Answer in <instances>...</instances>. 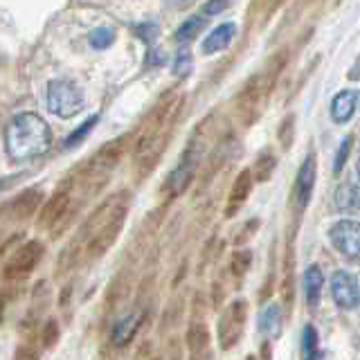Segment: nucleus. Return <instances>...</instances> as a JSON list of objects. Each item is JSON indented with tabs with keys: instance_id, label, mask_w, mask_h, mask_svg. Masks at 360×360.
Returning a JSON list of instances; mask_svg holds the SVG:
<instances>
[{
	"instance_id": "f257e3e1",
	"label": "nucleus",
	"mask_w": 360,
	"mask_h": 360,
	"mask_svg": "<svg viewBox=\"0 0 360 360\" xmlns=\"http://www.w3.org/2000/svg\"><path fill=\"white\" fill-rule=\"evenodd\" d=\"M52 146V131L37 112H20L11 117L5 129V151L9 160L25 162L48 153Z\"/></svg>"
},
{
	"instance_id": "f03ea898",
	"label": "nucleus",
	"mask_w": 360,
	"mask_h": 360,
	"mask_svg": "<svg viewBox=\"0 0 360 360\" xmlns=\"http://www.w3.org/2000/svg\"><path fill=\"white\" fill-rule=\"evenodd\" d=\"M117 198L120 196L101 202L97 212L82 228V232H79L88 239L86 252L90 259H97L104 255L108 248L117 241V236L124 228V221H127V202H122Z\"/></svg>"
},
{
	"instance_id": "7ed1b4c3",
	"label": "nucleus",
	"mask_w": 360,
	"mask_h": 360,
	"mask_svg": "<svg viewBox=\"0 0 360 360\" xmlns=\"http://www.w3.org/2000/svg\"><path fill=\"white\" fill-rule=\"evenodd\" d=\"M45 101H48L50 112H54L56 117L61 120H70L77 112H82L86 106V95L84 90L75 86L72 82H65V79H52L48 84V95H45Z\"/></svg>"
},
{
	"instance_id": "20e7f679",
	"label": "nucleus",
	"mask_w": 360,
	"mask_h": 360,
	"mask_svg": "<svg viewBox=\"0 0 360 360\" xmlns=\"http://www.w3.org/2000/svg\"><path fill=\"white\" fill-rule=\"evenodd\" d=\"M248 322V302L245 300H234L230 302L225 311L221 313L219 324H217V335H219V347L223 352L230 349L241 340Z\"/></svg>"
},
{
	"instance_id": "39448f33",
	"label": "nucleus",
	"mask_w": 360,
	"mask_h": 360,
	"mask_svg": "<svg viewBox=\"0 0 360 360\" xmlns=\"http://www.w3.org/2000/svg\"><path fill=\"white\" fill-rule=\"evenodd\" d=\"M198 162H200V146H198L196 140H191V142L187 144L185 153L180 155L178 167H176L174 172L169 174V178L165 180V191H167L169 196L176 198V196H180V194H183V191L189 187V183H191V178H194V172H196Z\"/></svg>"
},
{
	"instance_id": "423d86ee",
	"label": "nucleus",
	"mask_w": 360,
	"mask_h": 360,
	"mask_svg": "<svg viewBox=\"0 0 360 360\" xmlns=\"http://www.w3.org/2000/svg\"><path fill=\"white\" fill-rule=\"evenodd\" d=\"M43 252H45V248L41 241H27V243H22L18 250L9 257V262L5 264L3 268V277L7 281H14V279H22V277H27L34 268L39 266V262L43 259Z\"/></svg>"
},
{
	"instance_id": "0eeeda50",
	"label": "nucleus",
	"mask_w": 360,
	"mask_h": 360,
	"mask_svg": "<svg viewBox=\"0 0 360 360\" xmlns=\"http://www.w3.org/2000/svg\"><path fill=\"white\" fill-rule=\"evenodd\" d=\"M266 93L262 84H259V77H250L248 82L243 84L239 97H236V110H239V117L241 122L245 124V127H250L252 122L259 120V115H262L264 110V104H266Z\"/></svg>"
},
{
	"instance_id": "6e6552de",
	"label": "nucleus",
	"mask_w": 360,
	"mask_h": 360,
	"mask_svg": "<svg viewBox=\"0 0 360 360\" xmlns=\"http://www.w3.org/2000/svg\"><path fill=\"white\" fill-rule=\"evenodd\" d=\"M329 241L333 243V248L340 255L349 257L352 262L358 259L360 252V225L358 221L352 219H342L331 225L329 230Z\"/></svg>"
},
{
	"instance_id": "1a4fd4ad",
	"label": "nucleus",
	"mask_w": 360,
	"mask_h": 360,
	"mask_svg": "<svg viewBox=\"0 0 360 360\" xmlns=\"http://www.w3.org/2000/svg\"><path fill=\"white\" fill-rule=\"evenodd\" d=\"M315 176H318V162H315V155H307V160L302 162L300 172L295 176V185H292L290 191V202L297 212H302L304 207L311 202L313 189H315Z\"/></svg>"
},
{
	"instance_id": "9d476101",
	"label": "nucleus",
	"mask_w": 360,
	"mask_h": 360,
	"mask_svg": "<svg viewBox=\"0 0 360 360\" xmlns=\"http://www.w3.org/2000/svg\"><path fill=\"white\" fill-rule=\"evenodd\" d=\"M133 133H124L120 138H115L112 142H106L101 149L95 153V158H90V169L93 172H108V169L117 167V162L127 155L129 149H133Z\"/></svg>"
},
{
	"instance_id": "9b49d317",
	"label": "nucleus",
	"mask_w": 360,
	"mask_h": 360,
	"mask_svg": "<svg viewBox=\"0 0 360 360\" xmlns=\"http://www.w3.org/2000/svg\"><path fill=\"white\" fill-rule=\"evenodd\" d=\"M331 295L340 309L354 311L360 304V290H358V277L349 270H338L331 279Z\"/></svg>"
},
{
	"instance_id": "f8f14e48",
	"label": "nucleus",
	"mask_w": 360,
	"mask_h": 360,
	"mask_svg": "<svg viewBox=\"0 0 360 360\" xmlns=\"http://www.w3.org/2000/svg\"><path fill=\"white\" fill-rule=\"evenodd\" d=\"M68 207H70V191H68V189L54 191V194L48 200H45V205H43V210L39 214L37 225H39L41 230H52L54 225L65 217Z\"/></svg>"
},
{
	"instance_id": "ddd939ff",
	"label": "nucleus",
	"mask_w": 360,
	"mask_h": 360,
	"mask_svg": "<svg viewBox=\"0 0 360 360\" xmlns=\"http://www.w3.org/2000/svg\"><path fill=\"white\" fill-rule=\"evenodd\" d=\"M288 59H290L288 48H281V50H277L273 56H270V59L266 61V65H264V70L257 75V77H259V84H262L264 93H266V97L275 90V86H277V82H279L281 72L286 70Z\"/></svg>"
},
{
	"instance_id": "4468645a",
	"label": "nucleus",
	"mask_w": 360,
	"mask_h": 360,
	"mask_svg": "<svg viewBox=\"0 0 360 360\" xmlns=\"http://www.w3.org/2000/svg\"><path fill=\"white\" fill-rule=\"evenodd\" d=\"M252 185H255V180L250 176V169H243V172L234 178V183L230 187L228 205H225V217L232 219L234 214L245 205V200H248V196H250V191H252Z\"/></svg>"
},
{
	"instance_id": "2eb2a0df",
	"label": "nucleus",
	"mask_w": 360,
	"mask_h": 360,
	"mask_svg": "<svg viewBox=\"0 0 360 360\" xmlns=\"http://www.w3.org/2000/svg\"><path fill=\"white\" fill-rule=\"evenodd\" d=\"M185 340H187L191 360H207L210 358V333H207V326L202 322H191Z\"/></svg>"
},
{
	"instance_id": "dca6fc26",
	"label": "nucleus",
	"mask_w": 360,
	"mask_h": 360,
	"mask_svg": "<svg viewBox=\"0 0 360 360\" xmlns=\"http://www.w3.org/2000/svg\"><path fill=\"white\" fill-rule=\"evenodd\" d=\"M356 108H358V90L356 88L340 90L331 101V120L335 124H347L354 117Z\"/></svg>"
},
{
	"instance_id": "f3484780",
	"label": "nucleus",
	"mask_w": 360,
	"mask_h": 360,
	"mask_svg": "<svg viewBox=\"0 0 360 360\" xmlns=\"http://www.w3.org/2000/svg\"><path fill=\"white\" fill-rule=\"evenodd\" d=\"M234 37H236V25H234V22H223V25L214 27L207 34L205 41H202V45H200V50H202V54L223 52L234 41Z\"/></svg>"
},
{
	"instance_id": "a211bd4d",
	"label": "nucleus",
	"mask_w": 360,
	"mask_h": 360,
	"mask_svg": "<svg viewBox=\"0 0 360 360\" xmlns=\"http://www.w3.org/2000/svg\"><path fill=\"white\" fill-rule=\"evenodd\" d=\"M41 189H25V191H20V194L11 200V217L14 219H30L34 217V212H37V207L41 205Z\"/></svg>"
},
{
	"instance_id": "6ab92c4d",
	"label": "nucleus",
	"mask_w": 360,
	"mask_h": 360,
	"mask_svg": "<svg viewBox=\"0 0 360 360\" xmlns=\"http://www.w3.org/2000/svg\"><path fill=\"white\" fill-rule=\"evenodd\" d=\"M140 322H142V315H124L120 318L110 329V340L115 347H124L133 340V335L138 333L140 329Z\"/></svg>"
},
{
	"instance_id": "aec40b11",
	"label": "nucleus",
	"mask_w": 360,
	"mask_h": 360,
	"mask_svg": "<svg viewBox=\"0 0 360 360\" xmlns=\"http://www.w3.org/2000/svg\"><path fill=\"white\" fill-rule=\"evenodd\" d=\"M322 286H324V275L320 266H309L304 273V292H307V304L309 309H318L320 297H322Z\"/></svg>"
},
{
	"instance_id": "412c9836",
	"label": "nucleus",
	"mask_w": 360,
	"mask_h": 360,
	"mask_svg": "<svg viewBox=\"0 0 360 360\" xmlns=\"http://www.w3.org/2000/svg\"><path fill=\"white\" fill-rule=\"evenodd\" d=\"M333 205H335L338 212H345V214L358 210V185H356V180H345V183L335 189Z\"/></svg>"
},
{
	"instance_id": "4be33fe9",
	"label": "nucleus",
	"mask_w": 360,
	"mask_h": 360,
	"mask_svg": "<svg viewBox=\"0 0 360 360\" xmlns=\"http://www.w3.org/2000/svg\"><path fill=\"white\" fill-rule=\"evenodd\" d=\"M275 169H277L275 153L273 151H262L257 155L255 167L250 169V176H252V180H257V183H268V180L273 178Z\"/></svg>"
},
{
	"instance_id": "5701e85b",
	"label": "nucleus",
	"mask_w": 360,
	"mask_h": 360,
	"mask_svg": "<svg viewBox=\"0 0 360 360\" xmlns=\"http://www.w3.org/2000/svg\"><path fill=\"white\" fill-rule=\"evenodd\" d=\"M259 331L268 338H277L281 331V309L277 304H268V307L259 315Z\"/></svg>"
},
{
	"instance_id": "b1692460",
	"label": "nucleus",
	"mask_w": 360,
	"mask_h": 360,
	"mask_svg": "<svg viewBox=\"0 0 360 360\" xmlns=\"http://www.w3.org/2000/svg\"><path fill=\"white\" fill-rule=\"evenodd\" d=\"M326 356L320 352L318 331L313 324H307L302 331V360H324Z\"/></svg>"
},
{
	"instance_id": "393cba45",
	"label": "nucleus",
	"mask_w": 360,
	"mask_h": 360,
	"mask_svg": "<svg viewBox=\"0 0 360 360\" xmlns=\"http://www.w3.org/2000/svg\"><path fill=\"white\" fill-rule=\"evenodd\" d=\"M205 25H207V18H202L200 14L198 16H189L187 20H183V25L174 32V39L178 43H189L191 39H196L198 34L205 30Z\"/></svg>"
},
{
	"instance_id": "a878e982",
	"label": "nucleus",
	"mask_w": 360,
	"mask_h": 360,
	"mask_svg": "<svg viewBox=\"0 0 360 360\" xmlns=\"http://www.w3.org/2000/svg\"><path fill=\"white\" fill-rule=\"evenodd\" d=\"M97 122H99V115H93V117H88V120L82 124V127H77V129L65 138V142H63L65 149H72V146H77L79 142H84V140H86V135L97 127Z\"/></svg>"
},
{
	"instance_id": "bb28decb",
	"label": "nucleus",
	"mask_w": 360,
	"mask_h": 360,
	"mask_svg": "<svg viewBox=\"0 0 360 360\" xmlns=\"http://www.w3.org/2000/svg\"><path fill=\"white\" fill-rule=\"evenodd\" d=\"M292 138H295V115H286L284 120H281L279 129H277V142L281 149H288V146L292 144Z\"/></svg>"
},
{
	"instance_id": "cd10ccee",
	"label": "nucleus",
	"mask_w": 360,
	"mask_h": 360,
	"mask_svg": "<svg viewBox=\"0 0 360 360\" xmlns=\"http://www.w3.org/2000/svg\"><path fill=\"white\" fill-rule=\"evenodd\" d=\"M250 264H252V252L250 250H236L232 255V264H230V270L236 279H241L248 270H250Z\"/></svg>"
},
{
	"instance_id": "c85d7f7f",
	"label": "nucleus",
	"mask_w": 360,
	"mask_h": 360,
	"mask_svg": "<svg viewBox=\"0 0 360 360\" xmlns=\"http://www.w3.org/2000/svg\"><path fill=\"white\" fill-rule=\"evenodd\" d=\"M112 41H115V32H112L110 27H97V30L90 32V45H93L95 50L110 48Z\"/></svg>"
},
{
	"instance_id": "c756f323",
	"label": "nucleus",
	"mask_w": 360,
	"mask_h": 360,
	"mask_svg": "<svg viewBox=\"0 0 360 360\" xmlns=\"http://www.w3.org/2000/svg\"><path fill=\"white\" fill-rule=\"evenodd\" d=\"M191 68H194V59H191L189 50H180L174 59V75L176 77H187L191 72Z\"/></svg>"
},
{
	"instance_id": "7c9ffc66",
	"label": "nucleus",
	"mask_w": 360,
	"mask_h": 360,
	"mask_svg": "<svg viewBox=\"0 0 360 360\" xmlns=\"http://www.w3.org/2000/svg\"><path fill=\"white\" fill-rule=\"evenodd\" d=\"M59 335H61L59 322H56V320H48V322H45L43 331H41V340H43L45 347L52 349L56 342H59Z\"/></svg>"
},
{
	"instance_id": "2f4dec72",
	"label": "nucleus",
	"mask_w": 360,
	"mask_h": 360,
	"mask_svg": "<svg viewBox=\"0 0 360 360\" xmlns=\"http://www.w3.org/2000/svg\"><path fill=\"white\" fill-rule=\"evenodd\" d=\"M352 144H354V135H347V138L340 142V149H338L335 160H333V172H335V174H340V172H342V167H345V162H347V158H349V153H352Z\"/></svg>"
},
{
	"instance_id": "473e14b6",
	"label": "nucleus",
	"mask_w": 360,
	"mask_h": 360,
	"mask_svg": "<svg viewBox=\"0 0 360 360\" xmlns=\"http://www.w3.org/2000/svg\"><path fill=\"white\" fill-rule=\"evenodd\" d=\"M158 34H160V30H158L155 22H142V25L135 27V37H138L140 41H144V43L155 41Z\"/></svg>"
},
{
	"instance_id": "72a5a7b5",
	"label": "nucleus",
	"mask_w": 360,
	"mask_h": 360,
	"mask_svg": "<svg viewBox=\"0 0 360 360\" xmlns=\"http://www.w3.org/2000/svg\"><path fill=\"white\" fill-rule=\"evenodd\" d=\"M14 360H41V358H39V352L32 345H18Z\"/></svg>"
},
{
	"instance_id": "f704fd0d",
	"label": "nucleus",
	"mask_w": 360,
	"mask_h": 360,
	"mask_svg": "<svg viewBox=\"0 0 360 360\" xmlns=\"http://www.w3.org/2000/svg\"><path fill=\"white\" fill-rule=\"evenodd\" d=\"M144 63L149 68H158V65H165L167 63V52L165 50H151L149 54H146Z\"/></svg>"
},
{
	"instance_id": "c9c22d12",
	"label": "nucleus",
	"mask_w": 360,
	"mask_h": 360,
	"mask_svg": "<svg viewBox=\"0 0 360 360\" xmlns=\"http://www.w3.org/2000/svg\"><path fill=\"white\" fill-rule=\"evenodd\" d=\"M228 7H230L228 3H207V5L200 7V16L205 18V16H212V14H221V11H225Z\"/></svg>"
},
{
	"instance_id": "e433bc0d",
	"label": "nucleus",
	"mask_w": 360,
	"mask_h": 360,
	"mask_svg": "<svg viewBox=\"0 0 360 360\" xmlns=\"http://www.w3.org/2000/svg\"><path fill=\"white\" fill-rule=\"evenodd\" d=\"M259 228V219H255V221H248V225L241 230V234L236 236V243H245L248 239H250V236L255 234V230Z\"/></svg>"
},
{
	"instance_id": "4c0bfd02",
	"label": "nucleus",
	"mask_w": 360,
	"mask_h": 360,
	"mask_svg": "<svg viewBox=\"0 0 360 360\" xmlns=\"http://www.w3.org/2000/svg\"><path fill=\"white\" fill-rule=\"evenodd\" d=\"M349 77H352V79H358V63H354V68H352V72H349Z\"/></svg>"
},
{
	"instance_id": "58836bf2",
	"label": "nucleus",
	"mask_w": 360,
	"mask_h": 360,
	"mask_svg": "<svg viewBox=\"0 0 360 360\" xmlns=\"http://www.w3.org/2000/svg\"><path fill=\"white\" fill-rule=\"evenodd\" d=\"M245 360H255V358H252V356H248V358H245Z\"/></svg>"
}]
</instances>
